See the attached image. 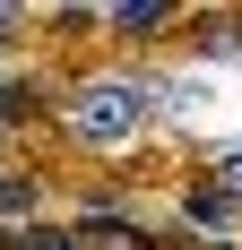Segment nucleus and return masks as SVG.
Returning <instances> with one entry per match:
<instances>
[{
	"label": "nucleus",
	"instance_id": "423d86ee",
	"mask_svg": "<svg viewBox=\"0 0 242 250\" xmlns=\"http://www.w3.org/2000/svg\"><path fill=\"white\" fill-rule=\"evenodd\" d=\"M104 26H113V35H147V43H156V35L173 26V9H104Z\"/></svg>",
	"mask_w": 242,
	"mask_h": 250
},
{
	"label": "nucleus",
	"instance_id": "f03ea898",
	"mask_svg": "<svg viewBox=\"0 0 242 250\" xmlns=\"http://www.w3.org/2000/svg\"><path fill=\"white\" fill-rule=\"evenodd\" d=\"M0 250H96V242H87L78 225H9Z\"/></svg>",
	"mask_w": 242,
	"mask_h": 250
},
{
	"label": "nucleus",
	"instance_id": "39448f33",
	"mask_svg": "<svg viewBox=\"0 0 242 250\" xmlns=\"http://www.w3.org/2000/svg\"><path fill=\"white\" fill-rule=\"evenodd\" d=\"M199 181H208V190L242 216V147H234V155H208V173H199Z\"/></svg>",
	"mask_w": 242,
	"mask_h": 250
},
{
	"label": "nucleus",
	"instance_id": "0eeeda50",
	"mask_svg": "<svg viewBox=\"0 0 242 250\" xmlns=\"http://www.w3.org/2000/svg\"><path fill=\"white\" fill-rule=\"evenodd\" d=\"M18 35H26V18H18V9H0V43H18Z\"/></svg>",
	"mask_w": 242,
	"mask_h": 250
},
{
	"label": "nucleus",
	"instance_id": "f257e3e1",
	"mask_svg": "<svg viewBox=\"0 0 242 250\" xmlns=\"http://www.w3.org/2000/svg\"><path fill=\"white\" fill-rule=\"evenodd\" d=\"M139 129H147V104H139L130 69L121 78H87V86L61 95V138L78 155H121V147H139Z\"/></svg>",
	"mask_w": 242,
	"mask_h": 250
},
{
	"label": "nucleus",
	"instance_id": "20e7f679",
	"mask_svg": "<svg viewBox=\"0 0 242 250\" xmlns=\"http://www.w3.org/2000/svg\"><path fill=\"white\" fill-rule=\"evenodd\" d=\"M182 225H199V233H234L242 216L217 199V190H208V181H191V190H182Z\"/></svg>",
	"mask_w": 242,
	"mask_h": 250
},
{
	"label": "nucleus",
	"instance_id": "7ed1b4c3",
	"mask_svg": "<svg viewBox=\"0 0 242 250\" xmlns=\"http://www.w3.org/2000/svg\"><path fill=\"white\" fill-rule=\"evenodd\" d=\"M35 199H44V173H0V233L35 225Z\"/></svg>",
	"mask_w": 242,
	"mask_h": 250
}]
</instances>
